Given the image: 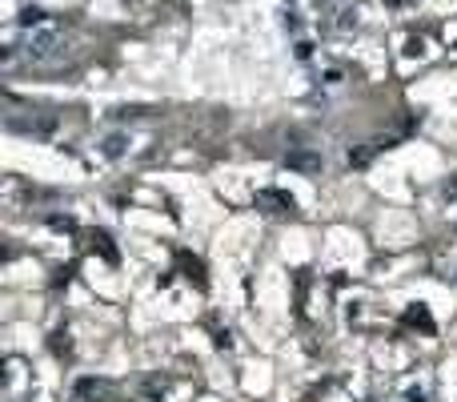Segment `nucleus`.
Returning a JSON list of instances; mask_svg holds the SVG:
<instances>
[{
  "mask_svg": "<svg viewBox=\"0 0 457 402\" xmlns=\"http://www.w3.org/2000/svg\"><path fill=\"white\" fill-rule=\"evenodd\" d=\"M61 48V28L52 21H32L28 28H24V37H21V52L28 57V61H48L52 52Z\"/></svg>",
  "mask_w": 457,
  "mask_h": 402,
  "instance_id": "nucleus-1",
  "label": "nucleus"
},
{
  "mask_svg": "<svg viewBox=\"0 0 457 402\" xmlns=\"http://www.w3.org/2000/svg\"><path fill=\"white\" fill-rule=\"evenodd\" d=\"M289 165L313 173V169H321V157H313V153H289Z\"/></svg>",
  "mask_w": 457,
  "mask_h": 402,
  "instance_id": "nucleus-2",
  "label": "nucleus"
},
{
  "mask_svg": "<svg viewBox=\"0 0 457 402\" xmlns=\"http://www.w3.org/2000/svg\"><path fill=\"white\" fill-rule=\"evenodd\" d=\"M125 145H129V137H120V133H113V137H105V145H100V153H105V157H120V153H125Z\"/></svg>",
  "mask_w": 457,
  "mask_h": 402,
  "instance_id": "nucleus-3",
  "label": "nucleus"
},
{
  "mask_svg": "<svg viewBox=\"0 0 457 402\" xmlns=\"http://www.w3.org/2000/svg\"><path fill=\"white\" fill-rule=\"evenodd\" d=\"M357 17H361L357 8H345V12H341V21H337V28H345V32H349V28H357Z\"/></svg>",
  "mask_w": 457,
  "mask_h": 402,
  "instance_id": "nucleus-4",
  "label": "nucleus"
}]
</instances>
